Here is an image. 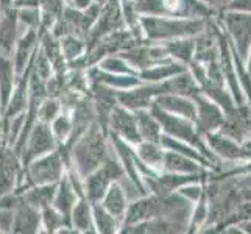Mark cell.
Returning <instances> with one entry per match:
<instances>
[{"mask_svg":"<svg viewBox=\"0 0 251 234\" xmlns=\"http://www.w3.org/2000/svg\"><path fill=\"white\" fill-rule=\"evenodd\" d=\"M17 27H19V17L16 6L0 11V55H13L16 41L19 38Z\"/></svg>","mask_w":251,"mask_h":234,"instance_id":"obj_12","label":"cell"},{"mask_svg":"<svg viewBox=\"0 0 251 234\" xmlns=\"http://www.w3.org/2000/svg\"><path fill=\"white\" fill-rule=\"evenodd\" d=\"M86 75H88V80L92 83H100L105 84L108 88H112L116 91H125V89H131L134 86L141 84L142 80L139 75H122V74H109L101 71L100 67L92 66L89 69H86Z\"/></svg>","mask_w":251,"mask_h":234,"instance_id":"obj_13","label":"cell"},{"mask_svg":"<svg viewBox=\"0 0 251 234\" xmlns=\"http://www.w3.org/2000/svg\"><path fill=\"white\" fill-rule=\"evenodd\" d=\"M250 66H251V58H250Z\"/></svg>","mask_w":251,"mask_h":234,"instance_id":"obj_42","label":"cell"},{"mask_svg":"<svg viewBox=\"0 0 251 234\" xmlns=\"http://www.w3.org/2000/svg\"><path fill=\"white\" fill-rule=\"evenodd\" d=\"M139 25L142 36L147 42H161L190 38L200 33L203 22L198 19H186V17H167L164 16H141Z\"/></svg>","mask_w":251,"mask_h":234,"instance_id":"obj_2","label":"cell"},{"mask_svg":"<svg viewBox=\"0 0 251 234\" xmlns=\"http://www.w3.org/2000/svg\"><path fill=\"white\" fill-rule=\"evenodd\" d=\"M16 234H36L41 233V211L28 203L21 202L13 209V230Z\"/></svg>","mask_w":251,"mask_h":234,"instance_id":"obj_11","label":"cell"},{"mask_svg":"<svg viewBox=\"0 0 251 234\" xmlns=\"http://www.w3.org/2000/svg\"><path fill=\"white\" fill-rule=\"evenodd\" d=\"M78 198L80 197L75 192V189L72 187L67 175H64L56 184V192L53 197V202H51V206L64 215L66 220L69 222V225H71V212H72L74 206H75Z\"/></svg>","mask_w":251,"mask_h":234,"instance_id":"obj_19","label":"cell"},{"mask_svg":"<svg viewBox=\"0 0 251 234\" xmlns=\"http://www.w3.org/2000/svg\"><path fill=\"white\" fill-rule=\"evenodd\" d=\"M111 183H112V180L108 177V173L105 170L101 167L95 169L89 175H86L83 178L84 197L88 198L91 203H100Z\"/></svg>","mask_w":251,"mask_h":234,"instance_id":"obj_17","label":"cell"},{"mask_svg":"<svg viewBox=\"0 0 251 234\" xmlns=\"http://www.w3.org/2000/svg\"><path fill=\"white\" fill-rule=\"evenodd\" d=\"M58 184V183H56ZM56 184H38L25 189L24 192H19L22 200L41 211L42 208L50 206L53 202V197L56 192Z\"/></svg>","mask_w":251,"mask_h":234,"instance_id":"obj_26","label":"cell"},{"mask_svg":"<svg viewBox=\"0 0 251 234\" xmlns=\"http://www.w3.org/2000/svg\"><path fill=\"white\" fill-rule=\"evenodd\" d=\"M38 47H39L38 30L27 28L24 34H21V36L17 38L14 50H13V55H11L17 78H19V75H22V72L27 69V66L33 59L34 53H36Z\"/></svg>","mask_w":251,"mask_h":234,"instance_id":"obj_10","label":"cell"},{"mask_svg":"<svg viewBox=\"0 0 251 234\" xmlns=\"http://www.w3.org/2000/svg\"><path fill=\"white\" fill-rule=\"evenodd\" d=\"M95 66L100 67L101 71L109 72V74H122V75H134L136 74L137 75V72L129 66L126 59L124 56H120L119 53L103 56Z\"/></svg>","mask_w":251,"mask_h":234,"instance_id":"obj_32","label":"cell"},{"mask_svg":"<svg viewBox=\"0 0 251 234\" xmlns=\"http://www.w3.org/2000/svg\"><path fill=\"white\" fill-rule=\"evenodd\" d=\"M34 58V56H33ZM31 69H33V59L27 69L22 72L17 78V83L14 86V91L11 94L10 100H8L5 109L0 112V124L6 125L13 117L22 114V112L27 111L28 106V83H30V75H31Z\"/></svg>","mask_w":251,"mask_h":234,"instance_id":"obj_9","label":"cell"},{"mask_svg":"<svg viewBox=\"0 0 251 234\" xmlns=\"http://www.w3.org/2000/svg\"><path fill=\"white\" fill-rule=\"evenodd\" d=\"M100 203L109 214H112L120 223H122L125 211L129 205V198L120 181H112Z\"/></svg>","mask_w":251,"mask_h":234,"instance_id":"obj_15","label":"cell"},{"mask_svg":"<svg viewBox=\"0 0 251 234\" xmlns=\"http://www.w3.org/2000/svg\"><path fill=\"white\" fill-rule=\"evenodd\" d=\"M50 130H51V134H53L55 141L58 144V149L63 147L67 139L71 137L72 133V114H71V109H64L59 112V114L51 120L49 124Z\"/></svg>","mask_w":251,"mask_h":234,"instance_id":"obj_29","label":"cell"},{"mask_svg":"<svg viewBox=\"0 0 251 234\" xmlns=\"http://www.w3.org/2000/svg\"><path fill=\"white\" fill-rule=\"evenodd\" d=\"M13 230V209L0 208V234L11 233Z\"/></svg>","mask_w":251,"mask_h":234,"instance_id":"obj_37","label":"cell"},{"mask_svg":"<svg viewBox=\"0 0 251 234\" xmlns=\"http://www.w3.org/2000/svg\"><path fill=\"white\" fill-rule=\"evenodd\" d=\"M149 109L153 112V116L159 120L162 133L176 137V139L184 141L192 147H195L197 150H201L203 156L207 155L204 145L200 139V136H198V133H197L195 124L192 122V120H189L186 117H181V116L170 114V112L159 108L156 103H151V106Z\"/></svg>","mask_w":251,"mask_h":234,"instance_id":"obj_4","label":"cell"},{"mask_svg":"<svg viewBox=\"0 0 251 234\" xmlns=\"http://www.w3.org/2000/svg\"><path fill=\"white\" fill-rule=\"evenodd\" d=\"M124 27L125 22L122 16V8H120V0H106L101 5V11L97 22L94 24L88 38H86V49L94 46L103 36H106V34Z\"/></svg>","mask_w":251,"mask_h":234,"instance_id":"obj_6","label":"cell"},{"mask_svg":"<svg viewBox=\"0 0 251 234\" xmlns=\"http://www.w3.org/2000/svg\"><path fill=\"white\" fill-rule=\"evenodd\" d=\"M66 161L58 149L42 155L30 161L27 166H22L14 192L19 194L38 184H56L66 175Z\"/></svg>","mask_w":251,"mask_h":234,"instance_id":"obj_3","label":"cell"},{"mask_svg":"<svg viewBox=\"0 0 251 234\" xmlns=\"http://www.w3.org/2000/svg\"><path fill=\"white\" fill-rule=\"evenodd\" d=\"M187 71V66L186 64H181L178 61H166V63H161V64H154L151 67H147L144 71L137 72L139 78L145 83H161V81H166L169 78L175 77L181 72Z\"/></svg>","mask_w":251,"mask_h":234,"instance_id":"obj_21","label":"cell"},{"mask_svg":"<svg viewBox=\"0 0 251 234\" xmlns=\"http://www.w3.org/2000/svg\"><path fill=\"white\" fill-rule=\"evenodd\" d=\"M133 112L136 116L137 130H139L141 139L159 142V137L162 134V128H161L159 120L153 116V112L150 109H137Z\"/></svg>","mask_w":251,"mask_h":234,"instance_id":"obj_25","label":"cell"},{"mask_svg":"<svg viewBox=\"0 0 251 234\" xmlns=\"http://www.w3.org/2000/svg\"><path fill=\"white\" fill-rule=\"evenodd\" d=\"M228 28L236 39V44L242 56H245L247 49L251 44V16L248 14H228Z\"/></svg>","mask_w":251,"mask_h":234,"instance_id":"obj_20","label":"cell"},{"mask_svg":"<svg viewBox=\"0 0 251 234\" xmlns=\"http://www.w3.org/2000/svg\"><path fill=\"white\" fill-rule=\"evenodd\" d=\"M94 2L95 0H71L67 5H71L72 8H75V10H78V11H84V10H88Z\"/></svg>","mask_w":251,"mask_h":234,"instance_id":"obj_38","label":"cell"},{"mask_svg":"<svg viewBox=\"0 0 251 234\" xmlns=\"http://www.w3.org/2000/svg\"><path fill=\"white\" fill-rule=\"evenodd\" d=\"M56 149H58V144L55 141L53 134H51L50 125L38 120V122L31 127L27 139H25V144L19 153V158H21L22 166H27L30 161L39 158L42 155L53 152Z\"/></svg>","mask_w":251,"mask_h":234,"instance_id":"obj_5","label":"cell"},{"mask_svg":"<svg viewBox=\"0 0 251 234\" xmlns=\"http://www.w3.org/2000/svg\"><path fill=\"white\" fill-rule=\"evenodd\" d=\"M17 83V74L11 56L0 55V112L6 106L14 86Z\"/></svg>","mask_w":251,"mask_h":234,"instance_id":"obj_22","label":"cell"},{"mask_svg":"<svg viewBox=\"0 0 251 234\" xmlns=\"http://www.w3.org/2000/svg\"><path fill=\"white\" fill-rule=\"evenodd\" d=\"M63 2H64V3H66V5H67V3H69V2H71V0H63Z\"/></svg>","mask_w":251,"mask_h":234,"instance_id":"obj_41","label":"cell"},{"mask_svg":"<svg viewBox=\"0 0 251 234\" xmlns=\"http://www.w3.org/2000/svg\"><path fill=\"white\" fill-rule=\"evenodd\" d=\"M153 103H156L159 108L170 112V114L186 117L197 124V105L190 97L178 94H162L158 95Z\"/></svg>","mask_w":251,"mask_h":234,"instance_id":"obj_14","label":"cell"},{"mask_svg":"<svg viewBox=\"0 0 251 234\" xmlns=\"http://www.w3.org/2000/svg\"><path fill=\"white\" fill-rule=\"evenodd\" d=\"M61 111H63L61 100L55 99V97H46L39 105L38 120L39 122H44V124H50Z\"/></svg>","mask_w":251,"mask_h":234,"instance_id":"obj_33","label":"cell"},{"mask_svg":"<svg viewBox=\"0 0 251 234\" xmlns=\"http://www.w3.org/2000/svg\"><path fill=\"white\" fill-rule=\"evenodd\" d=\"M14 3V0H0V11L6 10V8H11Z\"/></svg>","mask_w":251,"mask_h":234,"instance_id":"obj_40","label":"cell"},{"mask_svg":"<svg viewBox=\"0 0 251 234\" xmlns=\"http://www.w3.org/2000/svg\"><path fill=\"white\" fill-rule=\"evenodd\" d=\"M194 102L197 105V124L198 127H201L203 130H211L219 128L223 122L222 117V111L219 109V106H215L211 100H207L201 95H194Z\"/></svg>","mask_w":251,"mask_h":234,"instance_id":"obj_18","label":"cell"},{"mask_svg":"<svg viewBox=\"0 0 251 234\" xmlns=\"http://www.w3.org/2000/svg\"><path fill=\"white\" fill-rule=\"evenodd\" d=\"M161 44L167 50L169 56L173 61H178L186 66L192 61V56L195 53V42L190 38H178V39L161 42Z\"/></svg>","mask_w":251,"mask_h":234,"instance_id":"obj_27","label":"cell"},{"mask_svg":"<svg viewBox=\"0 0 251 234\" xmlns=\"http://www.w3.org/2000/svg\"><path fill=\"white\" fill-rule=\"evenodd\" d=\"M59 46H61V53L66 63H72L86 53V39L74 33L59 38Z\"/></svg>","mask_w":251,"mask_h":234,"instance_id":"obj_30","label":"cell"},{"mask_svg":"<svg viewBox=\"0 0 251 234\" xmlns=\"http://www.w3.org/2000/svg\"><path fill=\"white\" fill-rule=\"evenodd\" d=\"M17 17H19V24H24L27 28H39L41 24V10L38 6H24L17 8Z\"/></svg>","mask_w":251,"mask_h":234,"instance_id":"obj_36","label":"cell"},{"mask_svg":"<svg viewBox=\"0 0 251 234\" xmlns=\"http://www.w3.org/2000/svg\"><path fill=\"white\" fill-rule=\"evenodd\" d=\"M92 215H94V225L97 234H116L120 231V223L114 215L109 214L101 203H92Z\"/></svg>","mask_w":251,"mask_h":234,"instance_id":"obj_28","label":"cell"},{"mask_svg":"<svg viewBox=\"0 0 251 234\" xmlns=\"http://www.w3.org/2000/svg\"><path fill=\"white\" fill-rule=\"evenodd\" d=\"M108 152V134L94 120L91 127L80 136V139L72 145L69 155H71L72 167L84 178L86 175H89L91 172L101 166Z\"/></svg>","mask_w":251,"mask_h":234,"instance_id":"obj_1","label":"cell"},{"mask_svg":"<svg viewBox=\"0 0 251 234\" xmlns=\"http://www.w3.org/2000/svg\"><path fill=\"white\" fill-rule=\"evenodd\" d=\"M21 170L22 162L19 155L0 137V195L10 194L16 189Z\"/></svg>","mask_w":251,"mask_h":234,"instance_id":"obj_8","label":"cell"},{"mask_svg":"<svg viewBox=\"0 0 251 234\" xmlns=\"http://www.w3.org/2000/svg\"><path fill=\"white\" fill-rule=\"evenodd\" d=\"M236 8H242V10H251V0H236L234 2Z\"/></svg>","mask_w":251,"mask_h":234,"instance_id":"obj_39","label":"cell"},{"mask_svg":"<svg viewBox=\"0 0 251 234\" xmlns=\"http://www.w3.org/2000/svg\"><path fill=\"white\" fill-rule=\"evenodd\" d=\"M71 227L76 234H97L94 225L92 203L86 197H80L76 200L71 212Z\"/></svg>","mask_w":251,"mask_h":234,"instance_id":"obj_16","label":"cell"},{"mask_svg":"<svg viewBox=\"0 0 251 234\" xmlns=\"http://www.w3.org/2000/svg\"><path fill=\"white\" fill-rule=\"evenodd\" d=\"M200 166L198 162L189 156H184L181 153L164 150V162H162V172H172V173H200Z\"/></svg>","mask_w":251,"mask_h":234,"instance_id":"obj_24","label":"cell"},{"mask_svg":"<svg viewBox=\"0 0 251 234\" xmlns=\"http://www.w3.org/2000/svg\"><path fill=\"white\" fill-rule=\"evenodd\" d=\"M108 133L119 136L120 139H124L125 142L131 144V145H137L142 141L139 130H137L134 112L126 109L122 105H119V103L112 108L111 114H109Z\"/></svg>","mask_w":251,"mask_h":234,"instance_id":"obj_7","label":"cell"},{"mask_svg":"<svg viewBox=\"0 0 251 234\" xmlns=\"http://www.w3.org/2000/svg\"><path fill=\"white\" fill-rule=\"evenodd\" d=\"M33 72L44 81H47L51 77V74L55 72L53 64H51V61L47 58L44 52L41 50V47H38L36 53H34V58H33Z\"/></svg>","mask_w":251,"mask_h":234,"instance_id":"obj_35","label":"cell"},{"mask_svg":"<svg viewBox=\"0 0 251 234\" xmlns=\"http://www.w3.org/2000/svg\"><path fill=\"white\" fill-rule=\"evenodd\" d=\"M134 153L144 166H147L153 172H162V162H164V149L159 142L151 141H141L134 145Z\"/></svg>","mask_w":251,"mask_h":234,"instance_id":"obj_23","label":"cell"},{"mask_svg":"<svg viewBox=\"0 0 251 234\" xmlns=\"http://www.w3.org/2000/svg\"><path fill=\"white\" fill-rule=\"evenodd\" d=\"M64 227H71V225H69V222L66 220V217L61 212L55 209L51 205L42 208L41 209V233L58 234V231Z\"/></svg>","mask_w":251,"mask_h":234,"instance_id":"obj_31","label":"cell"},{"mask_svg":"<svg viewBox=\"0 0 251 234\" xmlns=\"http://www.w3.org/2000/svg\"><path fill=\"white\" fill-rule=\"evenodd\" d=\"M207 141H209L211 149H214L215 152L223 156H226V158H237V156H240V153H242V150L234 142L229 139H225L222 136L207 134Z\"/></svg>","mask_w":251,"mask_h":234,"instance_id":"obj_34","label":"cell"}]
</instances>
